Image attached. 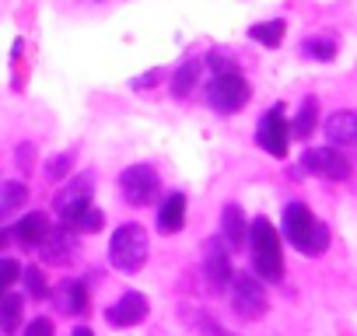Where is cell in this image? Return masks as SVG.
Segmentation results:
<instances>
[{
	"label": "cell",
	"mask_w": 357,
	"mask_h": 336,
	"mask_svg": "<svg viewBox=\"0 0 357 336\" xmlns=\"http://www.w3.org/2000/svg\"><path fill=\"white\" fill-rule=\"evenodd\" d=\"M158 172L154 168H147V165H130L126 172L119 176V190H123V200L126 204H137V207H144V204H151L154 197H158Z\"/></svg>",
	"instance_id": "cell-7"
},
{
	"label": "cell",
	"mask_w": 357,
	"mask_h": 336,
	"mask_svg": "<svg viewBox=\"0 0 357 336\" xmlns=\"http://www.w3.org/2000/svg\"><path fill=\"white\" fill-rule=\"evenodd\" d=\"M204 270H207V280L214 291H225L231 284V256H228V245H221V238H211L204 245Z\"/></svg>",
	"instance_id": "cell-9"
},
{
	"label": "cell",
	"mask_w": 357,
	"mask_h": 336,
	"mask_svg": "<svg viewBox=\"0 0 357 336\" xmlns=\"http://www.w3.org/2000/svg\"><path fill=\"white\" fill-rule=\"evenodd\" d=\"M186 224V197L183 193H168L165 204L158 207V231L161 235H175V231H183Z\"/></svg>",
	"instance_id": "cell-11"
},
{
	"label": "cell",
	"mask_w": 357,
	"mask_h": 336,
	"mask_svg": "<svg viewBox=\"0 0 357 336\" xmlns=\"http://www.w3.org/2000/svg\"><path fill=\"white\" fill-rule=\"evenodd\" d=\"M25 197H29V186H25V183H0V200L8 204L11 214L25 204Z\"/></svg>",
	"instance_id": "cell-22"
},
{
	"label": "cell",
	"mask_w": 357,
	"mask_h": 336,
	"mask_svg": "<svg viewBox=\"0 0 357 336\" xmlns=\"http://www.w3.org/2000/svg\"><path fill=\"white\" fill-rule=\"evenodd\" d=\"M147 252H151V242H147V231L140 224H119L112 231V242H109V263L123 273H137L144 263H147Z\"/></svg>",
	"instance_id": "cell-3"
},
{
	"label": "cell",
	"mask_w": 357,
	"mask_h": 336,
	"mask_svg": "<svg viewBox=\"0 0 357 336\" xmlns=\"http://www.w3.org/2000/svg\"><path fill=\"white\" fill-rule=\"evenodd\" d=\"M249 249H252V266H256V277L259 280H270L277 284L284 277V252H280V238H277V228L266 221V217H256L249 224Z\"/></svg>",
	"instance_id": "cell-2"
},
{
	"label": "cell",
	"mask_w": 357,
	"mask_h": 336,
	"mask_svg": "<svg viewBox=\"0 0 357 336\" xmlns=\"http://www.w3.org/2000/svg\"><path fill=\"white\" fill-rule=\"evenodd\" d=\"M301 168H305V172H312V176L333 179V183H343V179H350V172H354L350 158H347L340 147H308V151L301 154Z\"/></svg>",
	"instance_id": "cell-4"
},
{
	"label": "cell",
	"mask_w": 357,
	"mask_h": 336,
	"mask_svg": "<svg viewBox=\"0 0 357 336\" xmlns=\"http://www.w3.org/2000/svg\"><path fill=\"white\" fill-rule=\"evenodd\" d=\"M70 235H74V231H67V228H50V235L39 242L43 259H46V263H67L70 252H74V238H70Z\"/></svg>",
	"instance_id": "cell-14"
},
{
	"label": "cell",
	"mask_w": 357,
	"mask_h": 336,
	"mask_svg": "<svg viewBox=\"0 0 357 336\" xmlns=\"http://www.w3.org/2000/svg\"><path fill=\"white\" fill-rule=\"evenodd\" d=\"M8 214H11V211H8V204H4V200H0V221H4Z\"/></svg>",
	"instance_id": "cell-32"
},
{
	"label": "cell",
	"mask_w": 357,
	"mask_h": 336,
	"mask_svg": "<svg viewBox=\"0 0 357 336\" xmlns=\"http://www.w3.org/2000/svg\"><path fill=\"white\" fill-rule=\"evenodd\" d=\"M25 336H53V322L50 319H32L29 326H25Z\"/></svg>",
	"instance_id": "cell-28"
},
{
	"label": "cell",
	"mask_w": 357,
	"mask_h": 336,
	"mask_svg": "<svg viewBox=\"0 0 357 336\" xmlns=\"http://www.w3.org/2000/svg\"><path fill=\"white\" fill-rule=\"evenodd\" d=\"M315 119H319V102L315 98H305L301 102V109H298V116H294V123H291V133L294 137H312V130H315Z\"/></svg>",
	"instance_id": "cell-18"
},
{
	"label": "cell",
	"mask_w": 357,
	"mask_h": 336,
	"mask_svg": "<svg viewBox=\"0 0 357 336\" xmlns=\"http://www.w3.org/2000/svg\"><path fill=\"white\" fill-rule=\"evenodd\" d=\"M207 102L218 112L231 116V112H238L249 102V81L242 74H214V81L207 88Z\"/></svg>",
	"instance_id": "cell-6"
},
{
	"label": "cell",
	"mask_w": 357,
	"mask_h": 336,
	"mask_svg": "<svg viewBox=\"0 0 357 336\" xmlns=\"http://www.w3.org/2000/svg\"><path fill=\"white\" fill-rule=\"evenodd\" d=\"M22 277V266L15 259H0V298H4L11 291V284Z\"/></svg>",
	"instance_id": "cell-23"
},
{
	"label": "cell",
	"mask_w": 357,
	"mask_h": 336,
	"mask_svg": "<svg viewBox=\"0 0 357 336\" xmlns=\"http://www.w3.org/2000/svg\"><path fill=\"white\" fill-rule=\"evenodd\" d=\"M197 74H200V60H183L178 70H175V77H172V95L186 98L193 91V84H197Z\"/></svg>",
	"instance_id": "cell-17"
},
{
	"label": "cell",
	"mask_w": 357,
	"mask_h": 336,
	"mask_svg": "<svg viewBox=\"0 0 357 336\" xmlns=\"http://www.w3.org/2000/svg\"><path fill=\"white\" fill-rule=\"evenodd\" d=\"M256 140H259V147H263L266 154H273V158H284V154H287L291 126H287V119H284V105H273V109L259 119Z\"/></svg>",
	"instance_id": "cell-8"
},
{
	"label": "cell",
	"mask_w": 357,
	"mask_h": 336,
	"mask_svg": "<svg viewBox=\"0 0 357 336\" xmlns=\"http://www.w3.org/2000/svg\"><path fill=\"white\" fill-rule=\"evenodd\" d=\"M221 235H225V242H228L231 249H242V245H245V238H249V221H245V214H242L238 204H228V207H225V214H221Z\"/></svg>",
	"instance_id": "cell-13"
},
{
	"label": "cell",
	"mask_w": 357,
	"mask_h": 336,
	"mask_svg": "<svg viewBox=\"0 0 357 336\" xmlns=\"http://www.w3.org/2000/svg\"><path fill=\"white\" fill-rule=\"evenodd\" d=\"M50 228H53V224H50V217L36 211V214H25V217L15 224V235H18V242H22V245H39V242L50 235Z\"/></svg>",
	"instance_id": "cell-15"
},
{
	"label": "cell",
	"mask_w": 357,
	"mask_h": 336,
	"mask_svg": "<svg viewBox=\"0 0 357 336\" xmlns=\"http://www.w3.org/2000/svg\"><path fill=\"white\" fill-rule=\"evenodd\" d=\"M70 161H74V154H60V158H53V161L46 165V176H50V179H63V176L70 172Z\"/></svg>",
	"instance_id": "cell-26"
},
{
	"label": "cell",
	"mask_w": 357,
	"mask_h": 336,
	"mask_svg": "<svg viewBox=\"0 0 357 336\" xmlns=\"http://www.w3.org/2000/svg\"><path fill=\"white\" fill-rule=\"evenodd\" d=\"M8 238H11V231H8V228H0V249L8 245Z\"/></svg>",
	"instance_id": "cell-30"
},
{
	"label": "cell",
	"mask_w": 357,
	"mask_h": 336,
	"mask_svg": "<svg viewBox=\"0 0 357 336\" xmlns=\"http://www.w3.org/2000/svg\"><path fill=\"white\" fill-rule=\"evenodd\" d=\"M56 305H60V312H67V315H81V312H88V287H84L81 280L63 284V287L56 291Z\"/></svg>",
	"instance_id": "cell-16"
},
{
	"label": "cell",
	"mask_w": 357,
	"mask_h": 336,
	"mask_svg": "<svg viewBox=\"0 0 357 336\" xmlns=\"http://www.w3.org/2000/svg\"><path fill=\"white\" fill-rule=\"evenodd\" d=\"M70 336H95V333H91V329H88V326H81V329H74V333H70Z\"/></svg>",
	"instance_id": "cell-31"
},
{
	"label": "cell",
	"mask_w": 357,
	"mask_h": 336,
	"mask_svg": "<svg viewBox=\"0 0 357 336\" xmlns=\"http://www.w3.org/2000/svg\"><path fill=\"white\" fill-rule=\"evenodd\" d=\"M25 287H29L32 298H46V294H50V287H46V280H43V273H39L36 266L25 270Z\"/></svg>",
	"instance_id": "cell-25"
},
{
	"label": "cell",
	"mask_w": 357,
	"mask_h": 336,
	"mask_svg": "<svg viewBox=\"0 0 357 336\" xmlns=\"http://www.w3.org/2000/svg\"><path fill=\"white\" fill-rule=\"evenodd\" d=\"M154 81H161V70H147V74H140V77H133V88H140V91H147V88H154Z\"/></svg>",
	"instance_id": "cell-29"
},
{
	"label": "cell",
	"mask_w": 357,
	"mask_h": 336,
	"mask_svg": "<svg viewBox=\"0 0 357 336\" xmlns=\"http://www.w3.org/2000/svg\"><path fill=\"white\" fill-rule=\"evenodd\" d=\"M207 63H211L214 74H238V67L228 60V53H218V49H214V53L207 56Z\"/></svg>",
	"instance_id": "cell-27"
},
{
	"label": "cell",
	"mask_w": 357,
	"mask_h": 336,
	"mask_svg": "<svg viewBox=\"0 0 357 336\" xmlns=\"http://www.w3.org/2000/svg\"><path fill=\"white\" fill-rule=\"evenodd\" d=\"M284 235L305 256H322L329 249V228L305 204H287L284 207Z\"/></svg>",
	"instance_id": "cell-1"
},
{
	"label": "cell",
	"mask_w": 357,
	"mask_h": 336,
	"mask_svg": "<svg viewBox=\"0 0 357 336\" xmlns=\"http://www.w3.org/2000/svg\"><path fill=\"white\" fill-rule=\"evenodd\" d=\"M22 308H25V301L18 294H4V298H0V329L15 333L18 322H22Z\"/></svg>",
	"instance_id": "cell-19"
},
{
	"label": "cell",
	"mask_w": 357,
	"mask_h": 336,
	"mask_svg": "<svg viewBox=\"0 0 357 336\" xmlns=\"http://www.w3.org/2000/svg\"><path fill=\"white\" fill-rule=\"evenodd\" d=\"M301 53L308 60H319V63H329L336 56V43L333 39H305L301 43Z\"/></svg>",
	"instance_id": "cell-21"
},
{
	"label": "cell",
	"mask_w": 357,
	"mask_h": 336,
	"mask_svg": "<svg viewBox=\"0 0 357 336\" xmlns=\"http://www.w3.org/2000/svg\"><path fill=\"white\" fill-rule=\"evenodd\" d=\"M102 211H95V207H88L81 217H77V224H74V231H84V235H95V231H102Z\"/></svg>",
	"instance_id": "cell-24"
},
{
	"label": "cell",
	"mask_w": 357,
	"mask_h": 336,
	"mask_svg": "<svg viewBox=\"0 0 357 336\" xmlns=\"http://www.w3.org/2000/svg\"><path fill=\"white\" fill-rule=\"evenodd\" d=\"M326 137L333 147H357V112H333L326 119Z\"/></svg>",
	"instance_id": "cell-12"
},
{
	"label": "cell",
	"mask_w": 357,
	"mask_h": 336,
	"mask_svg": "<svg viewBox=\"0 0 357 336\" xmlns=\"http://www.w3.org/2000/svg\"><path fill=\"white\" fill-rule=\"evenodd\" d=\"M231 305L242 319H263L270 301H266V291H263V280L259 277H249V273H235L231 277Z\"/></svg>",
	"instance_id": "cell-5"
},
{
	"label": "cell",
	"mask_w": 357,
	"mask_h": 336,
	"mask_svg": "<svg viewBox=\"0 0 357 336\" xmlns=\"http://www.w3.org/2000/svg\"><path fill=\"white\" fill-rule=\"evenodd\" d=\"M249 36H252L256 43H263V46L273 49V46L284 43V22H263V25H252Z\"/></svg>",
	"instance_id": "cell-20"
},
{
	"label": "cell",
	"mask_w": 357,
	"mask_h": 336,
	"mask_svg": "<svg viewBox=\"0 0 357 336\" xmlns=\"http://www.w3.org/2000/svg\"><path fill=\"white\" fill-rule=\"evenodd\" d=\"M147 312H151V305H147V298L140 294V291H126L109 312H105V322L109 326H137V322H144L147 319Z\"/></svg>",
	"instance_id": "cell-10"
}]
</instances>
